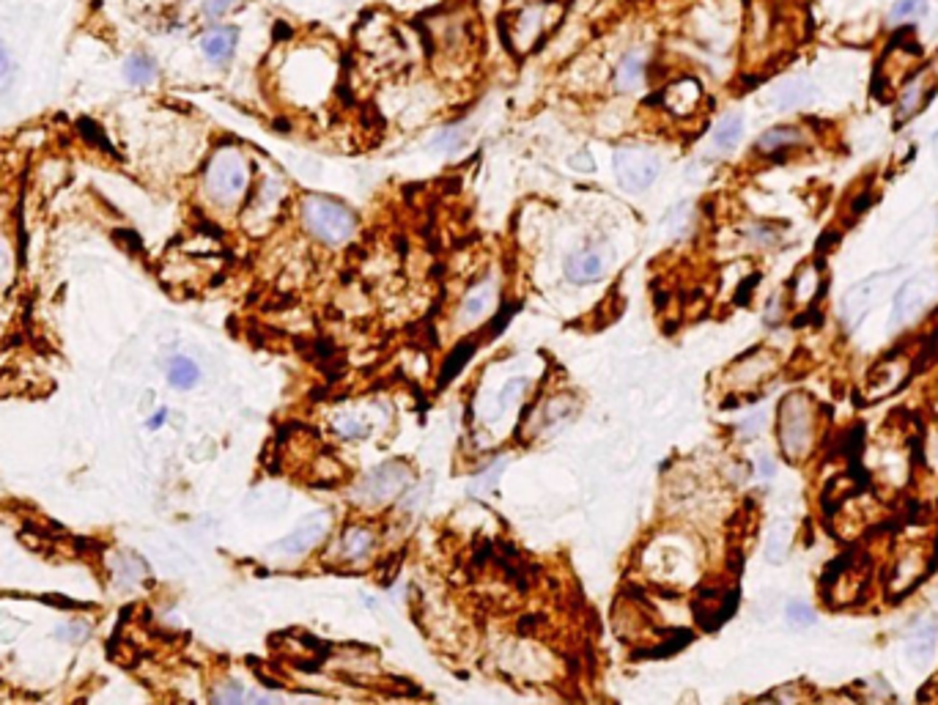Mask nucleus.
Segmentation results:
<instances>
[{
  "label": "nucleus",
  "mask_w": 938,
  "mask_h": 705,
  "mask_svg": "<svg viewBox=\"0 0 938 705\" xmlns=\"http://www.w3.org/2000/svg\"><path fill=\"white\" fill-rule=\"evenodd\" d=\"M376 544V536L374 530H368V527H349V530L340 536V544H338V555L349 563H360L368 557V552L374 549Z\"/></svg>",
  "instance_id": "nucleus-17"
},
{
  "label": "nucleus",
  "mask_w": 938,
  "mask_h": 705,
  "mask_svg": "<svg viewBox=\"0 0 938 705\" xmlns=\"http://www.w3.org/2000/svg\"><path fill=\"white\" fill-rule=\"evenodd\" d=\"M239 0H203V14L209 20H219L222 14H228Z\"/></svg>",
  "instance_id": "nucleus-30"
},
{
  "label": "nucleus",
  "mask_w": 938,
  "mask_h": 705,
  "mask_svg": "<svg viewBox=\"0 0 938 705\" xmlns=\"http://www.w3.org/2000/svg\"><path fill=\"white\" fill-rule=\"evenodd\" d=\"M472 351H475V346H472V343H461V346L456 348V355H451V360L444 363L442 379H453V376H456V371L464 365V360H469V357H472Z\"/></svg>",
  "instance_id": "nucleus-27"
},
{
  "label": "nucleus",
  "mask_w": 938,
  "mask_h": 705,
  "mask_svg": "<svg viewBox=\"0 0 938 705\" xmlns=\"http://www.w3.org/2000/svg\"><path fill=\"white\" fill-rule=\"evenodd\" d=\"M168 382H170V387H176V390H193V387L201 382V368H198V363L190 360V357H185V355L173 357V360L168 363Z\"/></svg>",
  "instance_id": "nucleus-20"
},
{
  "label": "nucleus",
  "mask_w": 938,
  "mask_h": 705,
  "mask_svg": "<svg viewBox=\"0 0 938 705\" xmlns=\"http://www.w3.org/2000/svg\"><path fill=\"white\" fill-rule=\"evenodd\" d=\"M571 168H576V170H593L596 168V162L590 159V154L588 151H579L576 157H571Z\"/></svg>",
  "instance_id": "nucleus-32"
},
{
  "label": "nucleus",
  "mask_w": 938,
  "mask_h": 705,
  "mask_svg": "<svg viewBox=\"0 0 938 705\" xmlns=\"http://www.w3.org/2000/svg\"><path fill=\"white\" fill-rule=\"evenodd\" d=\"M327 536V516L319 513V516H310L305 519L294 533H288L286 538H280L272 549L275 557H283V560H299L305 557L313 546H316L322 538Z\"/></svg>",
  "instance_id": "nucleus-8"
},
{
  "label": "nucleus",
  "mask_w": 938,
  "mask_h": 705,
  "mask_svg": "<svg viewBox=\"0 0 938 705\" xmlns=\"http://www.w3.org/2000/svg\"><path fill=\"white\" fill-rule=\"evenodd\" d=\"M497 302H500V286L495 280L478 283L459 305V314H456L459 330H475L478 324H483L497 311Z\"/></svg>",
  "instance_id": "nucleus-7"
},
{
  "label": "nucleus",
  "mask_w": 938,
  "mask_h": 705,
  "mask_svg": "<svg viewBox=\"0 0 938 705\" xmlns=\"http://www.w3.org/2000/svg\"><path fill=\"white\" fill-rule=\"evenodd\" d=\"M801 141H804V135H801V129H796V126H771V129L763 132L761 138H757L754 149L761 154H779V151H787V149L798 146Z\"/></svg>",
  "instance_id": "nucleus-19"
},
{
  "label": "nucleus",
  "mask_w": 938,
  "mask_h": 705,
  "mask_svg": "<svg viewBox=\"0 0 938 705\" xmlns=\"http://www.w3.org/2000/svg\"><path fill=\"white\" fill-rule=\"evenodd\" d=\"M335 426L349 439H363L371 434V423L366 417H340V420H335Z\"/></svg>",
  "instance_id": "nucleus-26"
},
{
  "label": "nucleus",
  "mask_w": 938,
  "mask_h": 705,
  "mask_svg": "<svg viewBox=\"0 0 938 705\" xmlns=\"http://www.w3.org/2000/svg\"><path fill=\"white\" fill-rule=\"evenodd\" d=\"M938 645V618L930 615V618H922L906 637V656L911 658L914 665H927L930 656L935 653Z\"/></svg>",
  "instance_id": "nucleus-12"
},
{
  "label": "nucleus",
  "mask_w": 938,
  "mask_h": 705,
  "mask_svg": "<svg viewBox=\"0 0 938 705\" xmlns=\"http://www.w3.org/2000/svg\"><path fill=\"white\" fill-rule=\"evenodd\" d=\"M544 30H546V9L544 6H527L519 12V17L513 22V41L521 47V53H527Z\"/></svg>",
  "instance_id": "nucleus-13"
},
{
  "label": "nucleus",
  "mask_w": 938,
  "mask_h": 705,
  "mask_svg": "<svg viewBox=\"0 0 938 705\" xmlns=\"http://www.w3.org/2000/svg\"><path fill=\"white\" fill-rule=\"evenodd\" d=\"M412 480V469L404 461H390L384 467H376L374 472H368L354 489V500H360L366 508H376L384 505L390 500H395L400 492L409 489Z\"/></svg>",
  "instance_id": "nucleus-4"
},
{
  "label": "nucleus",
  "mask_w": 938,
  "mask_h": 705,
  "mask_svg": "<svg viewBox=\"0 0 938 705\" xmlns=\"http://www.w3.org/2000/svg\"><path fill=\"white\" fill-rule=\"evenodd\" d=\"M741 138H744V118L738 113L725 116L717 126H713V135H710L713 146H717L719 151H733L741 143Z\"/></svg>",
  "instance_id": "nucleus-21"
},
{
  "label": "nucleus",
  "mask_w": 938,
  "mask_h": 705,
  "mask_svg": "<svg viewBox=\"0 0 938 705\" xmlns=\"http://www.w3.org/2000/svg\"><path fill=\"white\" fill-rule=\"evenodd\" d=\"M642 82H645V56H642V50L625 53L620 58V64H617V72H615L617 91L632 94V91H637Z\"/></svg>",
  "instance_id": "nucleus-18"
},
{
  "label": "nucleus",
  "mask_w": 938,
  "mask_h": 705,
  "mask_svg": "<svg viewBox=\"0 0 938 705\" xmlns=\"http://www.w3.org/2000/svg\"><path fill=\"white\" fill-rule=\"evenodd\" d=\"M165 423H168V409L162 407V409H157V412L146 420V428H149V431H159Z\"/></svg>",
  "instance_id": "nucleus-33"
},
{
  "label": "nucleus",
  "mask_w": 938,
  "mask_h": 705,
  "mask_svg": "<svg viewBox=\"0 0 938 705\" xmlns=\"http://www.w3.org/2000/svg\"><path fill=\"white\" fill-rule=\"evenodd\" d=\"M930 12V0H898L889 12V22H906V20H916L925 17Z\"/></svg>",
  "instance_id": "nucleus-24"
},
{
  "label": "nucleus",
  "mask_w": 938,
  "mask_h": 705,
  "mask_svg": "<svg viewBox=\"0 0 938 705\" xmlns=\"http://www.w3.org/2000/svg\"><path fill=\"white\" fill-rule=\"evenodd\" d=\"M878 280H881V278L862 280V283H856L851 291H848V294L842 297L839 314H842V322H845L848 327H856V324L867 316L870 305H873V299H875V294H878V288H881Z\"/></svg>",
  "instance_id": "nucleus-11"
},
{
  "label": "nucleus",
  "mask_w": 938,
  "mask_h": 705,
  "mask_svg": "<svg viewBox=\"0 0 938 705\" xmlns=\"http://www.w3.org/2000/svg\"><path fill=\"white\" fill-rule=\"evenodd\" d=\"M242 697H245V689L239 684H228L226 689L214 694V700H219V702H239Z\"/></svg>",
  "instance_id": "nucleus-31"
},
{
  "label": "nucleus",
  "mask_w": 938,
  "mask_h": 705,
  "mask_svg": "<svg viewBox=\"0 0 938 705\" xmlns=\"http://www.w3.org/2000/svg\"><path fill=\"white\" fill-rule=\"evenodd\" d=\"M815 99V85L807 77H793L774 88V105L779 110H798Z\"/></svg>",
  "instance_id": "nucleus-15"
},
{
  "label": "nucleus",
  "mask_w": 938,
  "mask_h": 705,
  "mask_svg": "<svg viewBox=\"0 0 938 705\" xmlns=\"http://www.w3.org/2000/svg\"><path fill=\"white\" fill-rule=\"evenodd\" d=\"M933 291H935V280L933 275H916L911 280H906L898 294H895V302H891V314H889V327L898 330L908 322H914L922 307L933 299Z\"/></svg>",
  "instance_id": "nucleus-6"
},
{
  "label": "nucleus",
  "mask_w": 938,
  "mask_h": 705,
  "mask_svg": "<svg viewBox=\"0 0 938 705\" xmlns=\"http://www.w3.org/2000/svg\"><path fill=\"white\" fill-rule=\"evenodd\" d=\"M203 190L206 195L222 206L234 209L245 201L250 190V162L237 146H222L211 154L206 173H203Z\"/></svg>",
  "instance_id": "nucleus-1"
},
{
  "label": "nucleus",
  "mask_w": 938,
  "mask_h": 705,
  "mask_svg": "<svg viewBox=\"0 0 938 705\" xmlns=\"http://www.w3.org/2000/svg\"><path fill=\"white\" fill-rule=\"evenodd\" d=\"M237 44H239V30L234 25H217L201 36L198 47L211 66H226L237 53Z\"/></svg>",
  "instance_id": "nucleus-10"
},
{
  "label": "nucleus",
  "mask_w": 938,
  "mask_h": 705,
  "mask_svg": "<svg viewBox=\"0 0 938 705\" xmlns=\"http://www.w3.org/2000/svg\"><path fill=\"white\" fill-rule=\"evenodd\" d=\"M785 618H787V623L796 626V629H807V626H813V623L818 621V615H815V609H813L810 604L790 601V604L785 606Z\"/></svg>",
  "instance_id": "nucleus-25"
},
{
  "label": "nucleus",
  "mask_w": 938,
  "mask_h": 705,
  "mask_svg": "<svg viewBox=\"0 0 938 705\" xmlns=\"http://www.w3.org/2000/svg\"><path fill=\"white\" fill-rule=\"evenodd\" d=\"M790 544H793V524L779 519L769 530V538H766V560L782 563L790 552Z\"/></svg>",
  "instance_id": "nucleus-22"
},
{
  "label": "nucleus",
  "mask_w": 938,
  "mask_h": 705,
  "mask_svg": "<svg viewBox=\"0 0 938 705\" xmlns=\"http://www.w3.org/2000/svg\"><path fill=\"white\" fill-rule=\"evenodd\" d=\"M757 472H761L763 477H774V472H777V467H774V459L763 456L761 461H757Z\"/></svg>",
  "instance_id": "nucleus-34"
},
{
  "label": "nucleus",
  "mask_w": 938,
  "mask_h": 705,
  "mask_svg": "<svg viewBox=\"0 0 938 705\" xmlns=\"http://www.w3.org/2000/svg\"><path fill=\"white\" fill-rule=\"evenodd\" d=\"M922 94H925V82L916 77V80L906 88V91L900 94V99H898V124H903L906 118H911V116L919 110Z\"/></svg>",
  "instance_id": "nucleus-23"
},
{
  "label": "nucleus",
  "mask_w": 938,
  "mask_h": 705,
  "mask_svg": "<svg viewBox=\"0 0 938 705\" xmlns=\"http://www.w3.org/2000/svg\"><path fill=\"white\" fill-rule=\"evenodd\" d=\"M64 634H72L69 640H80V637H85V626H61V629H58V640H61Z\"/></svg>",
  "instance_id": "nucleus-35"
},
{
  "label": "nucleus",
  "mask_w": 938,
  "mask_h": 705,
  "mask_svg": "<svg viewBox=\"0 0 938 705\" xmlns=\"http://www.w3.org/2000/svg\"><path fill=\"white\" fill-rule=\"evenodd\" d=\"M14 80V61L6 50V41L0 39V88H6Z\"/></svg>",
  "instance_id": "nucleus-29"
},
{
  "label": "nucleus",
  "mask_w": 938,
  "mask_h": 705,
  "mask_svg": "<svg viewBox=\"0 0 938 705\" xmlns=\"http://www.w3.org/2000/svg\"><path fill=\"white\" fill-rule=\"evenodd\" d=\"M815 407L804 392H793L779 407V445L782 453L793 461L804 459L813 445Z\"/></svg>",
  "instance_id": "nucleus-3"
},
{
  "label": "nucleus",
  "mask_w": 938,
  "mask_h": 705,
  "mask_svg": "<svg viewBox=\"0 0 938 705\" xmlns=\"http://www.w3.org/2000/svg\"><path fill=\"white\" fill-rule=\"evenodd\" d=\"M615 176L623 190L629 193H645L656 179L661 162L653 151L640 149V146H623L615 151Z\"/></svg>",
  "instance_id": "nucleus-5"
},
{
  "label": "nucleus",
  "mask_w": 938,
  "mask_h": 705,
  "mask_svg": "<svg viewBox=\"0 0 938 705\" xmlns=\"http://www.w3.org/2000/svg\"><path fill=\"white\" fill-rule=\"evenodd\" d=\"M121 72H124V80L132 88H149L159 77V66H157V61L149 53H129L124 58Z\"/></svg>",
  "instance_id": "nucleus-16"
},
{
  "label": "nucleus",
  "mask_w": 938,
  "mask_h": 705,
  "mask_svg": "<svg viewBox=\"0 0 938 705\" xmlns=\"http://www.w3.org/2000/svg\"><path fill=\"white\" fill-rule=\"evenodd\" d=\"M302 226L316 242L340 247L357 234V214L330 195H307L302 201Z\"/></svg>",
  "instance_id": "nucleus-2"
},
{
  "label": "nucleus",
  "mask_w": 938,
  "mask_h": 705,
  "mask_svg": "<svg viewBox=\"0 0 938 705\" xmlns=\"http://www.w3.org/2000/svg\"><path fill=\"white\" fill-rule=\"evenodd\" d=\"M702 97V88L694 77H684L664 91V107L676 116H689Z\"/></svg>",
  "instance_id": "nucleus-14"
},
{
  "label": "nucleus",
  "mask_w": 938,
  "mask_h": 705,
  "mask_svg": "<svg viewBox=\"0 0 938 705\" xmlns=\"http://www.w3.org/2000/svg\"><path fill=\"white\" fill-rule=\"evenodd\" d=\"M612 258L615 255L609 247H590V250L568 255L563 263V272L571 283H596L609 272Z\"/></svg>",
  "instance_id": "nucleus-9"
},
{
  "label": "nucleus",
  "mask_w": 938,
  "mask_h": 705,
  "mask_svg": "<svg viewBox=\"0 0 938 705\" xmlns=\"http://www.w3.org/2000/svg\"><path fill=\"white\" fill-rule=\"evenodd\" d=\"M464 143V132L459 129V126H453V129H444L442 132V135L434 141V149H442V151H453V149H459Z\"/></svg>",
  "instance_id": "nucleus-28"
}]
</instances>
